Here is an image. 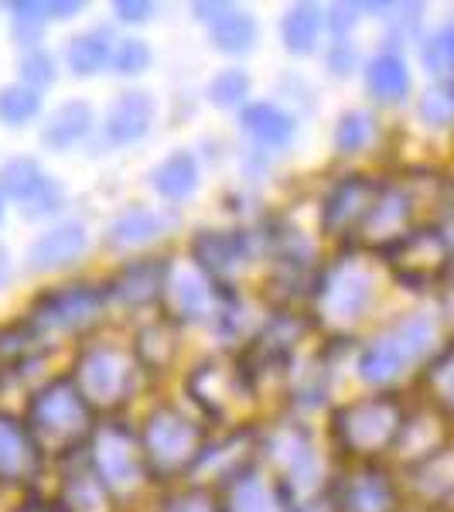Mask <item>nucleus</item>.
I'll use <instances>...</instances> for the list:
<instances>
[{
    "instance_id": "f257e3e1",
    "label": "nucleus",
    "mask_w": 454,
    "mask_h": 512,
    "mask_svg": "<svg viewBox=\"0 0 454 512\" xmlns=\"http://www.w3.org/2000/svg\"><path fill=\"white\" fill-rule=\"evenodd\" d=\"M308 301L311 325L325 332L328 342H345L376 301V267L369 263L366 250L349 246L328 263H321Z\"/></svg>"
},
{
    "instance_id": "f03ea898",
    "label": "nucleus",
    "mask_w": 454,
    "mask_h": 512,
    "mask_svg": "<svg viewBox=\"0 0 454 512\" xmlns=\"http://www.w3.org/2000/svg\"><path fill=\"white\" fill-rule=\"evenodd\" d=\"M24 427L35 437L45 458L69 461L86 454L89 441H93L99 417L86 403V396L76 390L69 373L45 379L41 386L28 393L24 400Z\"/></svg>"
},
{
    "instance_id": "7ed1b4c3",
    "label": "nucleus",
    "mask_w": 454,
    "mask_h": 512,
    "mask_svg": "<svg viewBox=\"0 0 454 512\" xmlns=\"http://www.w3.org/2000/svg\"><path fill=\"white\" fill-rule=\"evenodd\" d=\"M147 475L154 485H181L209 444V424L175 400H161L137 427Z\"/></svg>"
},
{
    "instance_id": "20e7f679",
    "label": "nucleus",
    "mask_w": 454,
    "mask_h": 512,
    "mask_svg": "<svg viewBox=\"0 0 454 512\" xmlns=\"http://www.w3.org/2000/svg\"><path fill=\"white\" fill-rule=\"evenodd\" d=\"M410 410L390 390L338 403L328 414V441L345 461H379L396 451Z\"/></svg>"
},
{
    "instance_id": "39448f33",
    "label": "nucleus",
    "mask_w": 454,
    "mask_h": 512,
    "mask_svg": "<svg viewBox=\"0 0 454 512\" xmlns=\"http://www.w3.org/2000/svg\"><path fill=\"white\" fill-rule=\"evenodd\" d=\"M140 376H144V366L134 345L117 342V338H82L69 369V379L96 410V417L120 414L137 396Z\"/></svg>"
},
{
    "instance_id": "423d86ee",
    "label": "nucleus",
    "mask_w": 454,
    "mask_h": 512,
    "mask_svg": "<svg viewBox=\"0 0 454 512\" xmlns=\"http://www.w3.org/2000/svg\"><path fill=\"white\" fill-rule=\"evenodd\" d=\"M185 396L205 424H216L222 431H236V427L250 424L246 407L257 403L260 393L250 383L246 369L239 366V359L209 355V359L195 362L192 373L185 376Z\"/></svg>"
},
{
    "instance_id": "0eeeda50",
    "label": "nucleus",
    "mask_w": 454,
    "mask_h": 512,
    "mask_svg": "<svg viewBox=\"0 0 454 512\" xmlns=\"http://www.w3.org/2000/svg\"><path fill=\"white\" fill-rule=\"evenodd\" d=\"M434 321L427 315H407L400 318L393 328L369 338L356 355V376L366 386H373L376 393H383L386 386H393L403 376V369L414 366L434 349Z\"/></svg>"
},
{
    "instance_id": "6e6552de",
    "label": "nucleus",
    "mask_w": 454,
    "mask_h": 512,
    "mask_svg": "<svg viewBox=\"0 0 454 512\" xmlns=\"http://www.w3.org/2000/svg\"><path fill=\"white\" fill-rule=\"evenodd\" d=\"M110 291L93 280H69L59 287H45L28 308V318L41 338L48 335H79L89 338L96 325H103L106 311H110Z\"/></svg>"
},
{
    "instance_id": "1a4fd4ad",
    "label": "nucleus",
    "mask_w": 454,
    "mask_h": 512,
    "mask_svg": "<svg viewBox=\"0 0 454 512\" xmlns=\"http://www.w3.org/2000/svg\"><path fill=\"white\" fill-rule=\"evenodd\" d=\"M86 461L99 482L106 485V492L113 495L117 506L123 499H130V495H137L140 485L151 482L144 451H140L137 427L123 424V420L110 417L96 427L93 441L86 448Z\"/></svg>"
},
{
    "instance_id": "9d476101",
    "label": "nucleus",
    "mask_w": 454,
    "mask_h": 512,
    "mask_svg": "<svg viewBox=\"0 0 454 512\" xmlns=\"http://www.w3.org/2000/svg\"><path fill=\"white\" fill-rule=\"evenodd\" d=\"M379 260L386 263L396 284L410 287V291H427L448 277L454 246L441 226H410L396 243L379 253Z\"/></svg>"
},
{
    "instance_id": "9b49d317",
    "label": "nucleus",
    "mask_w": 454,
    "mask_h": 512,
    "mask_svg": "<svg viewBox=\"0 0 454 512\" xmlns=\"http://www.w3.org/2000/svg\"><path fill=\"white\" fill-rule=\"evenodd\" d=\"M188 260L216 287L219 297L239 294V280L253 260L250 229H195V236L188 239Z\"/></svg>"
},
{
    "instance_id": "f8f14e48",
    "label": "nucleus",
    "mask_w": 454,
    "mask_h": 512,
    "mask_svg": "<svg viewBox=\"0 0 454 512\" xmlns=\"http://www.w3.org/2000/svg\"><path fill=\"white\" fill-rule=\"evenodd\" d=\"M379 192H383V181L373 175H359V171L332 181L328 192L321 195V209H318L321 236L342 239V243H349V246L356 243L362 222L373 212Z\"/></svg>"
},
{
    "instance_id": "ddd939ff",
    "label": "nucleus",
    "mask_w": 454,
    "mask_h": 512,
    "mask_svg": "<svg viewBox=\"0 0 454 512\" xmlns=\"http://www.w3.org/2000/svg\"><path fill=\"white\" fill-rule=\"evenodd\" d=\"M332 512H400V485L379 461H345L328 485Z\"/></svg>"
},
{
    "instance_id": "4468645a",
    "label": "nucleus",
    "mask_w": 454,
    "mask_h": 512,
    "mask_svg": "<svg viewBox=\"0 0 454 512\" xmlns=\"http://www.w3.org/2000/svg\"><path fill=\"white\" fill-rule=\"evenodd\" d=\"M0 195L4 202L18 205L24 219H48L65 202L62 185L31 154H18L0 164Z\"/></svg>"
},
{
    "instance_id": "2eb2a0df",
    "label": "nucleus",
    "mask_w": 454,
    "mask_h": 512,
    "mask_svg": "<svg viewBox=\"0 0 454 512\" xmlns=\"http://www.w3.org/2000/svg\"><path fill=\"white\" fill-rule=\"evenodd\" d=\"M158 311L164 321H171L175 328L198 325V321L216 318L219 311V291L209 284L192 260H171L168 284H164Z\"/></svg>"
},
{
    "instance_id": "dca6fc26",
    "label": "nucleus",
    "mask_w": 454,
    "mask_h": 512,
    "mask_svg": "<svg viewBox=\"0 0 454 512\" xmlns=\"http://www.w3.org/2000/svg\"><path fill=\"white\" fill-rule=\"evenodd\" d=\"M171 256H137V260L120 263V270L106 280L110 301L123 304V308H158L164 284H168Z\"/></svg>"
},
{
    "instance_id": "f3484780",
    "label": "nucleus",
    "mask_w": 454,
    "mask_h": 512,
    "mask_svg": "<svg viewBox=\"0 0 454 512\" xmlns=\"http://www.w3.org/2000/svg\"><path fill=\"white\" fill-rule=\"evenodd\" d=\"M89 250V233L86 226L76 219L55 222L52 229H45L35 243L24 253V267L31 274H59V270H69L86 256Z\"/></svg>"
},
{
    "instance_id": "a211bd4d",
    "label": "nucleus",
    "mask_w": 454,
    "mask_h": 512,
    "mask_svg": "<svg viewBox=\"0 0 454 512\" xmlns=\"http://www.w3.org/2000/svg\"><path fill=\"white\" fill-rule=\"evenodd\" d=\"M45 468V454L21 417L0 410V489L31 485Z\"/></svg>"
},
{
    "instance_id": "6ab92c4d",
    "label": "nucleus",
    "mask_w": 454,
    "mask_h": 512,
    "mask_svg": "<svg viewBox=\"0 0 454 512\" xmlns=\"http://www.w3.org/2000/svg\"><path fill=\"white\" fill-rule=\"evenodd\" d=\"M154 117H158V103L147 89H123L106 106L103 140L110 147H134L151 134Z\"/></svg>"
},
{
    "instance_id": "aec40b11",
    "label": "nucleus",
    "mask_w": 454,
    "mask_h": 512,
    "mask_svg": "<svg viewBox=\"0 0 454 512\" xmlns=\"http://www.w3.org/2000/svg\"><path fill=\"white\" fill-rule=\"evenodd\" d=\"M175 226V216L161 209H147V205H130L120 216L110 219V226L103 229V250L110 253H134L144 246L161 243Z\"/></svg>"
},
{
    "instance_id": "412c9836",
    "label": "nucleus",
    "mask_w": 454,
    "mask_h": 512,
    "mask_svg": "<svg viewBox=\"0 0 454 512\" xmlns=\"http://www.w3.org/2000/svg\"><path fill=\"white\" fill-rule=\"evenodd\" d=\"M216 495L222 512H291L284 492L277 489V482L260 465L229 478L222 489H216Z\"/></svg>"
},
{
    "instance_id": "4be33fe9",
    "label": "nucleus",
    "mask_w": 454,
    "mask_h": 512,
    "mask_svg": "<svg viewBox=\"0 0 454 512\" xmlns=\"http://www.w3.org/2000/svg\"><path fill=\"white\" fill-rule=\"evenodd\" d=\"M239 130L250 134V140L263 151H287L297 137V120L284 106L270 103V99H257L239 110Z\"/></svg>"
},
{
    "instance_id": "5701e85b",
    "label": "nucleus",
    "mask_w": 454,
    "mask_h": 512,
    "mask_svg": "<svg viewBox=\"0 0 454 512\" xmlns=\"http://www.w3.org/2000/svg\"><path fill=\"white\" fill-rule=\"evenodd\" d=\"M93 123H96V113L86 99H65V103L55 106L45 117V123H41L38 140L45 151L65 154L93 134Z\"/></svg>"
},
{
    "instance_id": "b1692460",
    "label": "nucleus",
    "mask_w": 454,
    "mask_h": 512,
    "mask_svg": "<svg viewBox=\"0 0 454 512\" xmlns=\"http://www.w3.org/2000/svg\"><path fill=\"white\" fill-rule=\"evenodd\" d=\"M198 185H202V168H198V158L188 147H178L151 168V188L168 205H181L195 198Z\"/></svg>"
},
{
    "instance_id": "393cba45",
    "label": "nucleus",
    "mask_w": 454,
    "mask_h": 512,
    "mask_svg": "<svg viewBox=\"0 0 454 512\" xmlns=\"http://www.w3.org/2000/svg\"><path fill=\"white\" fill-rule=\"evenodd\" d=\"M325 7L311 4V0H301V4H291L280 18V45H284L287 55L294 59H308L321 48V38H325Z\"/></svg>"
},
{
    "instance_id": "a878e982",
    "label": "nucleus",
    "mask_w": 454,
    "mask_h": 512,
    "mask_svg": "<svg viewBox=\"0 0 454 512\" xmlns=\"http://www.w3.org/2000/svg\"><path fill=\"white\" fill-rule=\"evenodd\" d=\"M113 48H117V38H113L110 24H93V28L69 38V45H65V65H69V72L76 79H93L99 72L110 69Z\"/></svg>"
},
{
    "instance_id": "bb28decb",
    "label": "nucleus",
    "mask_w": 454,
    "mask_h": 512,
    "mask_svg": "<svg viewBox=\"0 0 454 512\" xmlns=\"http://www.w3.org/2000/svg\"><path fill=\"white\" fill-rule=\"evenodd\" d=\"M362 79H366V93L379 106H396L410 96V69L393 48H383L362 65Z\"/></svg>"
},
{
    "instance_id": "cd10ccee",
    "label": "nucleus",
    "mask_w": 454,
    "mask_h": 512,
    "mask_svg": "<svg viewBox=\"0 0 454 512\" xmlns=\"http://www.w3.org/2000/svg\"><path fill=\"white\" fill-rule=\"evenodd\" d=\"M205 28H209V45L216 48L219 55H229V59H243V55H250L260 41L257 18L239 4H229L226 11H222L216 21L205 24Z\"/></svg>"
},
{
    "instance_id": "c85d7f7f",
    "label": "nucleus",
    "mask_w": 454,
    "mask_h": 512,
    "mask_svg": "<svg viewBox=\"0 0 454 512\" xmlns=\"http://www.w3.org/2000/svg\"><path fill=\"white\" fill-rule=\"evenodd\" d=\"M52 502L59 512H113L117 509L113 495L106 492V485L96 478L89 461H82V468L62 478L59 495H55Z\"/></svg>"
},
{
    "instance_id": "c756f323",
    "label": "nucleus",
    "mask_w": 454,
    "mask_h": 512,
    "mask_svg": "<svg viewBox=\"0 0 454 512\" xmlns=\"http://www.w3.org/2000/svg\"><path fill=\"white\" fill-rule=\"evenodd\" d=\"M376 137V117L369 110H345L342 117L335 120L332 130V147L342 158H352V154H362Z\"/></svg>"
},
{
    "instance_id": "7c9ffc66",
    "label": "nucleus",
    "mask_w": 454,
    "mask_h": 512,
    "mask_svg": "<svg viewBox=\"0 0 454 512\" xmlns=\"http://www.w3.org/2000/svg\"><path fill=\"white\" fill-rule=\"evenodd\" d=\"M250 89H253V79L246 69L239 65H229V69L216 72L209 82H205V99L219 110H243L250 103Z\"/></svg>"
},
{
    "instance_id": "2f4dec72",
    "label": "nucleus",
    "mask_w": 454,
    "mask_h": 512,
    "mask_svg": "<svg viewBox=\"0 0 454 512\" xmlns=\"http://www.w3.org/2000/svg\"><path fill=\"white\" fill-rule=\"evenodd\" d=\"M7 11H11V38L24 48H38L48 21H52L48 0H11Z\"/></svg>"
},
{
    "instance_id": "473e14b6",
    "label": "nucleus",
    "mask_w": 454,
    "mask_h": 512,
    "mask_svg": "<svg viewBox=\"0 0 454 512\" xmlns=\"http://www.w3.org/2000/svg\"><path fill=\"white\" fill-rule=\"evenodd\" d=\"M41 117V93L21 86V82H7L0 86V123L7 130H21Z\"/></svg>"
},
{
    "instance_id": "72a5a7b5",
    "label": "nucleus",
    "mask_w": 454,
    "mask_h": 512,
    "mask_svg": "<svg viewBox=\"0 0 454 512\" xmlns=\"http://www.w3.org/2000/svg\"><path fill=\"white\" fill-rule=\"evenodd\" d=\"M424 386L437 414L454 417V345H448V349L424 369Z\"/></svg>"
},
{
    "instance_id": "f704fd0d",
    "label": "nucleus",
    "mask_w": 454,
    "mask_h": 512,
    "mask_svg": "<svg viewBox=\"0 0 454 512\" xmlns=\"http://www.w3.org/2000/svg\"><path fill=\"white\" fill-rule=\"evenodd\" d=\"M417 117L424 127H451L454 123V79H437L424 96L417 99Z\"/></svg>"
},
{
    "instance_id": "c9c22d12",
    "label": "nucleus",
    "mask_w": 454,
    "mask_h": 512,
    "mask_svg": "<svg viewBox=\"0 0 454 512\" xmlns=\"http://www.w3.org/2000/svg\"><path fill=\"white\" fill-rule=\"evenodd\" d=\"M420 62H424V69L437 79L454 76V21L441 24L434 35L424 38V45H420Z\"/></svg>"
},
{
    "instance_id": "e433bc0d",
    "label": "nucleus",
    "mask_w": 454,
    "mask_h": 512,
    "mask_svg": "<svg viewBox=\"0 0 454 512\" xmlns=\"http://www.w3.org/2000/svg\"><path fill=\"white\" fill-rule=\"evenodd\" d=\"M158 512H222L219 495L202 485H171L158 499Z\"/></svg>"
},
{
    "instance_id": "4c0bfd02",
    "label": "nucleus",
    "mask_w": 454,
    "mask_h": 512,
    "mask_svg": "<svg viewBox=\"0 0 454 512\" xmlns=\"http://www.w3.org/2000/svg\"><path fill=\"white\" fill-rule=\"evenodd\" d=\"M59 79V69H55V55L48 48H24L18 59V82L35 93H45L48 86H55Z\"/></svg>"
},
{
    "instance_id": "58836bf2",
    "label": "nucleus",
    "mask_w": 454,
    "mask_h": 512,
    "mask_svg": "<svg viewBox=\"0 0 454 512\" xmlns=\"http://www.w3.org/2000/svg\"><path fill=\"white\" fill-rule=\"evenodd\" d=\"M154 65V48L147 45L144 38H117V48H113V62L110 69L117 72L123 79H134V76H144L147 69Z\"/></svg>"
},
{
    "instance_id": "ea45409f",
    "label": "nucleus",
    "mask_w": 454,
    "mask_h": 512,
    "mask_svg": "<svg viewBox=\"0 0 454 512\" xmlns=\"http://www.w3.org/2000/svg\"><path fill=\"white\" fill-rule=\"evenodd\" d=\"M359 65V52L352 41H328L325 48V69L332 72L335 79H349Z\"/></svg>"
},
{
    "instance_id": "a19ab883",
    "label": "nucleus",
    "mask_w": 454,
    "mask_h": 512,
    "mask_svg": "<svg viewBox=\"0 0 454 512\" xmlns=\"http://www.w3.org/2000/svg\"><path fill=\"white\" fill-rule=\"evenodd\" d=\"M113 14H117L120 24H147L158 14V4H151V0H117Z\"/></svg>"
},
{
    "instance_id": "79ce46f5",
    "label": "nucleus",
    "mask_w": 454,
    "mask_h": 512,
    "mask_svg": "<svg viewBox=\"0 0 454 512\" xmlns=\"http://www.w3.org/2000/svg\"><path fill=\"white\" fill-rule=\"evenodd\" d=\"M82 11H86L82 0H48V14H52V21H72Z\"/></svg>"
},
{
    "instance_id": "37998d69",
    "label": "nucleus",
    "mask_w": 454,
    "mask_h": 512,
    "mask_svg": "<svg viewBox=\"0 0 454 512\" xmlns=\"http://www.w3.org/2000/svg\"><path fill=\"white\" fill-rule=\"evenodd\" d=\"M226 0H195V4H192V11H195V18L198 21H205V24H209V21H216L219 18V14L222 11H226Z\"/></svg>"
},
{
    "instance_id": "c03bdc74",
    "label": "nucleus",
    "mask_w": 454,
    "mask_h": 512,
    "mask_svg": "<svg viewBox=\"0 0 454 512\" xmlns=\"http://www.w3.org/2000/svg\"><path fill=\"white\" fill-rule=\"evenodd\" d=\"M11 512H59L55 502H45V499H24L21 506H14Z\"/></svg>"
},
{
    "instance_id": "a18cd8bd",
    "label": "nucleus",
    "mask_w": 454,
    "mask_h": 512,
    "mask_svg": "<svg viewBox=\"0 0 454 512\" xmlns=\"http://www.w3.org/2000/svg\"><path fill=\"white\" fill-rule=\"evenodd\" d=\"M7 280H11V253L0 246V287H4Z\"/></svg>"
},
{
    "instance_id": "49530a36",
    "label": "nucleus",
    "mask_w": 454,
    "mask_h": 512,
    "mask_svg": "<svg viewBox=\"0 0 454 512\" xmlns=\"http://www.w3.org/2000/svg\"><path fill=\"white\" fill-rule=\"evenodd\" d=\"M0 222H4V195H0Z\"/></svg>"
}]
</instances>
